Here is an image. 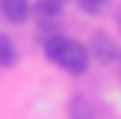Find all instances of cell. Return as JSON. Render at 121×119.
I'll return each instance as SVG.
<instances>
[{
	"label": "cell",
	"instance_id": "cell-1",
	"mask_svg": "<svg viewBox=\"0 0 121 119\" xmlns=\"http://www.w3.org/2000/svg\"><path fill=\"white\" fill-rule=\"evenodd\" d=\"M44 54L53 65L65 69L68 74H86L89 65H92V54H89V45L71 39V36L62 33H50L44 36Z\"/></svg>",
	"mask_w": 121,
	"mask_h": 119
},
{
	"label": "cell",
	"instance_id": "cell-2",
	"mask_svg": "<svg viewBox=\"0 0 121 119\" xmlns=\"http://www.w3.org/2000/svg\"><path fill=\"white\" fill-rule=\"evenodd\" d=\"M118 51H121V48L115 45V39H112L106 30H95V33H92L89 54H92V60H95V63H100V65L118 63Z\"/></svg>",
	"mask_w": 121,
	"mask_h": 119
},
{
	"label": "cell",
	"instance_id": "cell-3",
	"mask_svg": "<svg viewBox=\"0 0 121 119\" xmlns=\"http://www.w3.org/2000/svg\"><path fill=\"white\" fill-rule=\"evenodd\" d=\"M0 15L9 24H27L33 18V3L30 0H0Z\"/></svg>",
	"mask_w": 121,
	"mask_h": 119
},
{
	"label": "cell",
	"instance_id": "cell-4",
	"mask_svg": "<svg viewBox=\"0 0 121 119\" xmlns=\"http://www.w3.org/2000/svg\"><path fill=\"white\" fill-rule=\"evenodd\" d=\"M62 0H35V6H33V15L39 18V21H44V24H53V21H59L62 18Z\"/></svg>",
	"mask_w": 121,
	"mask_h": 119
},
{
	"label": "cell",
	"instance_id": "cell-5",
	"mask_svg": "<svg viewBox=\"0 0 121 119\" xmlns=\"http://www.w3.org/2000/svg\"><path fill=\"white\" fill-rule=\"evenodd\" d=\"M18 63V48L12 42V36L0 33V69H12Z\"/></svg>",
	"mask_w": 121,
	"mask_h": 119
},
{
	"label": "cell",
	"instance_id": "cell-6",
	"mask_svg": "<svg viewBox=\"0 0 121 119\" xmlns=\"http://www.w3.org/2000/svg\"><path fill=\"white\" fill-rule=\"evenodd\" d=\"M112 0H77V6L83 9V15H100V12L109 9Z\"/></svg>",
	"mask_w": 121,
	"mask_h": 119
},
{
	"label": "cell",
	"instance_id": "cell-7",
	"mask_svg": "<svg viewBox=\"0 0 121 119\" xmlns=\"http://www.w3.org/2000/svg\"><path fill=\"white\" fill-rule=\"evenodd\" d=\"M115 27L121 30V6H118V9H115Z\"/></svg>",
	"mask_w": 121,
	"mask_h": 119
},
{
	"label": "cell",
	"instance_id": "cell-8",
	"mask_svg": "<svg viewBox=\"0 0 121 119\" xmlns=\"http://www.w3.org/2000/svg\"><path fill=\"white\" fill-rule=\"evenodd\" d=\"M118 63H121V51H118Z\"/></svg>",
	"mask_w": 121,
	"mask_h": 119
},
{
	"label": "cell",
	"instance_id": "cell-9",
	"mask_svg": "<svg viewBox=\"0 0 121 119\" xmlns=\"http://www.w3.org/2000/svg\"><path fill=\"white\" fill-rule=\"evenodd\" d=\"M62 3H65V0H62Z\"/></svg>",
	"mask_w": 121,
	"mask_h": 119
}]
</instances>
